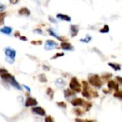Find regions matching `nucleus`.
<instances>
[{
    "instance_id": "ea45409f",
    "label": "nucleus",
    "mask_w": 122,
    "mask_h": 122,
    "mask_svg": "<svg viewBox=\"0 0 122 122\" xmlns=\"http://www.w3.org/2000/svg\"><path fill=\"white\" fill-rule=\"evenodd\" d=\"M7 72V70L5 69H0V76L2 74H4V73H6Z\"/></svg>"
},
{
    "instance_id": "6ab92c4d",
    "label": "nucleus",
    "mask_w": 122,
    "mask_h": 122,
    "mask_svg": "<svg viewBox=\"0 0 122 122\" xmlns=\"http://www.w3.org/2000/svg\"><path fill=\"white\" fill-rule=\"evenodd\" d=\"M108 65L112 68L113 69L114 71H120L122 69V66L119 64H117V63H111L109 62L108 64Z\"/></svg>"
},
{
    "instance_id": "aec40b11",
    "label": "nucleus",
    "mask_w": 122,
    "mask_h": 122,
    "mask_svg": "<svg viewBox=\"0 0 122 122\" xmlns=\"http://www.w3.org/2000/svg\"><path fill=\"white\" fill-rule=\"evenodd\" d=\"M46 93V95L49 97V98L51 100H52L54 99V91L51 88H50V87L47 88Z\"/></svg>"
},
{
    "instance_id": "473e14b6",
    "label": "nucleus",
    "mask_w": 122,
    "mask_h": 122,
    "mask_svg": "<svg viewBox=\"0 0 122 122\" xmlns=\"http://www.w3.org/2000/svg\"><path fill=\"white\" fill-rule=\"evenodd\" d=\"M34 31V32H35V33H36V34H41L43 33L42 29H40V28H36V29H34V31Z\"/></svg>"
},
{
    "instance_id": "cd10ccee",
    "label": "nucleus",
    "mask_w": 122,
    "mask_h": 122,
    "mask_svg": "<svg viewBox=\"0 0 122 122\" xmlns=\"http://www.w3.org/2000/svg\"><path fill=\"white\" fill-rule=\"evenodd\" d=\"M56 104L58 105V107L62 108V109H66L67 106H66V104L64 102H56Z\"/></svg>"
},
{
    "instance_id": "7c9ffc66",
    "label": "nucleus",
    "mask_w": 122,
    "mask_h": 122,
    "mask_svg": "<svg viewBox=\"0 0 122 122\" xmlns=\"http://www.w3.org/2000/svg\"><path fill=\"white\" fill-rule=\"evenodd\" d=\"M31 43L34 45H41L42 44L41 40H36V41H31Z\"/></svg>"
},
{
    "instance_id": "2eb2a0df",
    "label": "nucleus",
    "mask_w": 122,
    "mask_h": 122,
    "mask_svg": "<svg viewBox=\"0 0 122 122\" xmlns=\"http://www.w3.org/2000/svg\"><path fill=\"white\" fill-rule=\"evenodd\" d=\"M76 95V93L74 92H73L71 89H66L64 90V98L69 99H70L71 97H73Z\"/></svg>"
},
{
    "instance_id": "f3484780",
    "label": "nucleus",
    "mask_w": 122,
    "mask_h": 122,
    "mask_svg": "<svg viewBox=\"0 0 122 122\" xmlns=\"http://www.w3.org/2000/svg\"><path fill=\"white\" fill-rule=\"evenodd\" d=\"M55 85L59 88H63L66 85V81L61 78H59L55 81Z\"/></svg>"
},
{
    "instance_id": "a211bd4d",
    "label": "nucleus",
    "mask_w": 122,
    "mask_h": 122,
    "mask_svg": "<svg viewBox=\"0 0 122 122\" xmlns=\"http://www.w3.org/2000/svg\"><path fill=\"white\" fill-rule=\"evenodd\" d=\"M11 31H12V28L10 27V26H4L2 27L1 29H0V32L4 34H7V35H9L11 34Z\"/></svg>"
},
{
    "instance_id": "412c9836",
    "label": "nucleus",
    "mask_w": 122,
    "mask_h": 122,
    "mask_svg": "<svg viewBox=\"0 0 122 122\" xmlns=\"http://www.w3.org/2000/svg\"><path fill=\"white\" fill-rule=\"evenodd\" d=\"M6 16V12H0V26L4 24V19Z\"/></svg>"
},
{
    "instance_id": "c9c22d12",
    "label": "nucleus",
    "mask_w": 122,
    "mask_h": 122,
    "mask_svg": "<svg viewBox=\"0 0 122 122\" xmlns=\"http://www.w3.org/2000/svg\"><path fill=\"white\" fill-rule=\"evenodd\" d=\"M24 88L27 92H31V89L29 88V86H26V85H25V84H23V86H22V88Z\"/></svg>"
},
{
    "instance_id": "7ed1b4c3",
    "label": "nucleus",
    "mask_w": 122,
    "mask_h": 122,
    "mask_svg": "<svg viewBox=\"0 0 122 122\" xmlns=\"http://www.w3.org/2000/svg\"><path fill=\"white\" fill-rule=\"evenodd\" d=\"M88 81L92 86L96 88H101L103 85V82L98 74H90L88 77Z\"/></svg>"
},
{
    "instance_id": "2f4dec72",
    "label": "nucleus",
    "mask_w": 122,
    "mask_h": 122,
    "mask_svg": "<svg viewBox=\"0 0 122 122\" xmlns=\"http://www.w3.org/2000/svg\"><path fill=\"white\" fill-rule=\"evenodd\" d=\"M112 76V74L107 73V74H104V75L102 76V78L104 79H110Z\"/></svg>"
},
{
    "instance_id": "f03ea898",
    "label": "nucleus",
    "mask_w": 122,
    "mask_h": 122,
    "mask_svg": "<svg viewBox=\"0 0 122 122\" xmlns=\"http://www.w3.org/2000/svg\"><path fill=\"white\" fill-rule=\"evenodd\" d=\"M4 54L6 56V61L11 64L15 61V58L16 56V51L11 47H6L4 49Z\"/></svg>"
},
{
    "instance_id": "9b49d317",
    "label": "nucleus",
    "mask_w": 122,
    "mask_h": 122,
    "mask_svg": "<svg viewBox=\"0 0 122 122\" xmlns=\"http://www.w3.org/2000/svg\"><path fill=\"white\" fill-rule=\"evenodd\" d=\"M60 47H61V49H62L63 50H65V51H72V50H74L73 45L71 43L67 42V41L61 42V44H60Z\"/></svg>"
},
{
    "instance_id": "5701e85b",
    "label": "nucleus",
    "mask_w": 122,
    "mask_h": 122,
    "mask_svg": "<svg viewBox=\"0 0 122 122\" xmlns=\"http://www.w3.org/2000/svg\"><path fill=\"white\" fill-rule=\"evenodd\" d=\"M39 80L40 81V82L41 83H46L47 82V78L46 76V75L44 74H41L39 76Z\"/></svg>"
},
{
    "instance_id": "39448f33",
    "label": "nucleus",
    "mask_w": 122,
    "mask_h": 122,
    "mask_svg": "<svg viewBox=\"0 0 122 122\" xmlns=\"http://www.w3.org/2000/svg\"><path fill=\"white\" fill-rule=\"evenodd\" d=\"M83 84V91H82V96L88 99H91L92 97V92H90V89L89 86V83L86 81H82Z\"/></svg>"
},
{
    "instance_id": "393cba45",
    "label": "nucleus",
    "mask_w": 122,
    "mask_h": 122,
    "mask_svg": "<svg viewBox=\"0 0 122 122\" xmlns=\"http://www.w3.org/2000/svg\"><path fill=\"white\" fill-rule=\"evenodd\" d=\"M114 97L115 98H117L120 100H122V90H118L116 91L114 94Z\"/></svg>"
},
{
    "instance_id": "c756f323",
    "label": "nucleus",
    "mask_w": 122,
    "mask_h": 122,
    "mask_svg": "<svg viewBox=\"0 0 122 122\" xmlns=\"http://www.w3.org/2000/svg\"><path fill=\"white\" fill-rule=\"evenodd\" d=\"M74 113L76 116L80 117L83 114V111L81 110L80 109H74Z\"/></svg>"
},
{
    "instance_id": "e433bc0d",
    "label": "nucleus",
    "mask_w": 122,
    "mask_h": 122,
    "mask_svg": "<svg viewBox=\"0 0 122 122\" xmlns=\"http://www.w3.org/2000/svg\"><path fill=\"white\" fill-rule=\"evenodd\" d=\"M19 39L21 40V41H26L28 40L27 37L25 36H21L19 37Z\"/></svg>"
},
{
    "instance_id": "0eeeda50",
    "label": "nucleus",
    "mask_w": 122,
    "mask_h": 122,
    "mask_svg": "<svg viewBox=\"0 0 122 122\" xmlns=\"http://www.w3.org/2000/svg\"><path fill=\"white\" fill-rule=\"evenodd\" d=\"M31 112L34 114L41 116V117H45L46 116V111L41 107H34L31 109Z\"/></svg>"
},
{
    "instance_id": "1a4fd4ad",
    "label": "nucleus",
    "mask_w": 122,
    "mask_h": 122,
    "mask_svg": "<svg viewBox=\"0 0 122 122\" xmlns=\"http://www.w3.org/2000/svg\"><path fill=\"white\" fill-rule=\"evenodd\" d=\"M47 31L49 32V35H51V36H54V38H56V39H57L58 40H59V41H61V42H64V41H66L68 39H67V38L66 37H65V36H59L55 31H54L51 29H49L48 30H47Z\"/></svg>"
},
{
    "instance_id": "f257e3e1",
    "label": "nucleus",
    "mask_w": 122,
    "mask_h": 122,
    "mask_svg": "<svg viewBox=\"0 0 122 122\" xmlns=\"http://www.w3.org/2000/svg\"><path fill=\"white\" fill-rule=\"evenodd\" d=\"M0 76H1L2 80H4L5 82H7L8 84H9L14 89H16L17 90H19V91L22 90V86L19 84V82L15 79V77L13 75H11V74L6 72V73L2 74Z\"/></svg>"
},
{
    "instance_id": "37998d69",
    "label": "nucleus",
    "mask_w": 122,
    "mask_h": 122,
    "mask_svg": "<svg viewBox=\"0 0 122 122\" xmlns=\"http://www.w3.org/2000/svg\"><path fill=\"white\" fill-rule=\"evenodd\" d=\"M43 67H44V69H47L48 71L49 70V68L48 66H45V65H44V66H43Z\"/></svg>"
},
{
    "instance_id": "58836bf2",
    "label": "nucleus",
    "mask_w": 122,
    "mask_h": 122,
    "mask_svg": "<svg viewBox=\"0 0 122 122\" xmlns=\"http://www.w3.org/2000/svg\"><path fill=\"white\" fill-rule=\"evenodd\" d=\"M14 36L15 37H20L21 36V34H20V32L19 31H16L15 33H14Z\"/></svg>"
},
{
    "instance_id": "c85d7f7f",
    "label": "nucleus",
    "mask_w": 122,
    "mask_h": 122,
    "mask_svg": "<svg viewBox=\"0 0 122 122\" xmlns=\"http://www.w3.org/2000/svg\"><path fill=\"white\" fill-rule=\"evenodd\" d=\"M44 122H54V120L51 116H46L44 118Z\"/></svg>"
},
{
    "instance_id": "f8f14e48",
    "label": "nucleus",
    "mask_w": 122,
    "mask_h": 122,
    "mask_svg": "<svg viewBox=\"0 0 122 122\" xmlns=\"http://www.w3.org/2000/svg\"><path fill=\"white\" fill-rule=\"evenodd\" d=\"M79 31V28L78 25L76 24H71L70 26V33L71 37H75L78 35Z\"/></svg>"
},
{
    "instance_id": "c03bdc74",
    "label": "nucleus",
    "mask_w": 122,
    "mask_h": 122,
    "mask_svg": "<svg viewBox=\"0 0 122 122\" xmlns=\"http://www.w3.org/2000/svg\"><path fill=\"white\" fill-rule=\"evenodd\" d=\"M85 122H96V121H94V120H86Z\"/></svg>"
},
{
    "instance_id": "79ce46f5",
    "label": "nucleus",
    "mask_w": 122,
    "mask_h": 122,
    "mask_svg": "<svg viewBox=\"0 0 122 122\" xmlns=\"http://www.w3.org/2000/svg\"><path fill=\"white\" fill-rule=\"evenodd\" d=\"M75 122H85V121H84L83 119H79V118H76L75 119Z\"/></svg>"
},
{
    "instance_id": "b1692460",
    "label": "nucleus",
    "mask_w": 122,
    "mask_h": 122,
    "mask_svg": "<svg viewBox=\"0 0 122 122\" xmlns=\"http://www.w3.org/2000/svg\"><path fill=\"white\" fill-rule=\"evenodd\" d=\"M92 39V37L90 36V35H86L85 38H83V39H80V41L81 42H83V43H89L91 41V40Z\"/></svg>"
},
{
    "instance_id": "bb28decb",
    "label": "nucleus",
    "mask_w": 122,
    "mask_h": 122,
    "mask_svg": "<svg viewBox=\"0 0 122 122\" xmlns=\"http://www.w3.org/2000/svg\"><path fill=\"white\" fill-rule=\"evenodd\" d=\"M64 56V52H59V53L55 54L51 58V59H58V58L61 57V56Z\"/></svg>"
},
{
    "instance_id": "423d86ee",
    "label": "nucleus",
    "mask_w": 122,
    "mask_h": 122,
    "mask_svg": "<svg viewBox=\"0 0 122 122\" xmlns=\"http://www.w3.org/2000/svg\"><path fill=\"white\" fill-rule=\"evenodd\" d=\"M58 46H59L58 43L56 42L55 41H54L52 39H48L45 41L44 49L47 51H49V50L56 49L58 47Z\"/></svg>"
},
{
    "instance_id": "72a5a7b5",
    "label": "nucleus",
    "mask_w": 122,
    "mask_h": 122,
    "mask_svg": "<svg viewBox=\"0 0 122 122\" xmlns=\"http://www.w3.org/2000/svg\"><path fill=\"white\" fill-rule=\"evenodd\" d=\"M6 5H4V4L0 2V12H4V11L6 9Z\"/></svg>"
},
{
    "instance_id": "ddd939ff",
    "label": "nucleus",
    "mask_w": 122,
    "mask_h": 122,
    "mask_svg": "<svg viewBox=\"0 0 122 122\" xmlns=\"http://www.w3.org/2000/svg\"><path fill=\"white\" fill-rule=\"evenodd\" d=\"M18 13H19V15H21V16H29L31 14L30 10L28 8H26V7H22V8H21L20 9H19Z\"/></svg>"
},
{
    "instance_id": "4be33fe9",
    "label": "nucleus",
    "mask_w": 122,
    "mask_h": 122,
    "mask_svg": "<svg viewBox=\"0 0 122 122\" xmlns=\"http://www.w3.org/2000/svg\"><path fill=\"white\" fill-rule=\"evenodd\" d=\"M109 25L107 24H105L100 30H99V32L102 33V34H107V33H109Z\"/></svg>"
},
{
    "instance_id": "a878e982",
    "label": "nucleus",
    "mask_w": 122,
    "mask_h": 122,
    "mask_svg": "<svg viewBox=\"0 0 122 122\" xmlns=\"http://www.w3.org/2000/svg\"><path fill=\"white\" fill-rule=\"evenodd\" d=\"M92 103H89V102H85L84 105V109H85V110L86 112L89 111L90 109L92 108Z\"/></svg>"
},
{
    "instance_id": "dca6fc26",
    "label": "nucleus",
    "mask_w": 122,
    "mask_h": 122,
    "mask_svg": "<svg viewBox=\"0 0 122 122\" xmlns=\"http://www.w3.org/2000/svg\"><path fill=\"white\" fill-rule=\"evenodd\" d=\"M107 86H108V88L109 89H114L115 92L119 90V84L113 80H109L108 81Z\"/></svg>"
},
{
    "instance_id": "4c0bfd02",
    "label": "nucleus",
    "mask_w": 122,
    "mask_h": 122,
    "mask_svg": "<svg viewBox=\"0 0 122 122\" xmlns=\"http://www.w3.org/2000/svg\"><path fill=\"white\" fill-rule=\"evenodd\" d=\"M116 79H117V82H119V84H122V77H121V76H117Z\"/></svg>"
},
{
    "instance_id": "6e6552de",
    "label": "nucleus",
    "mask_w": 122,
    "mask_h": 122,
    "mask_svg": "<svg viewBox=\"0 0 122 122\" xmlns=\"http://www.w3.org/2000/svg\"><path fill=\"white\" fill-rule=\"evenodd\" d=\"M85 101L81 98H74L71 100V104L74 107H84Z\"/></svg>"
},
{
    "instance_id": "20e7f679",
    "label": "nucleus",
    "mask_w": 122,
    "mask_h": 122,
    "mask_svg": "<svg viewBox=\"0 0 122 122\" xmlns=\"http://www.w3.org/2000/svg\"><path fill=\"white\" fill-rule=\"evenodd\" d=\"M69 89L75 93H79L81 92V85L79 82L76 77H72L69 82Z\"/></svg>"
},
{
    "instance_id": "a19ab883",
    "label": "nucleus",
    "mask_w": 122,
    "mask_h": 122,
    "mask_svg": "<svg viewBox=\"0 0 122 122\" xmlns=\"http://www.w3.org/2000/svg\"><path fill=\"white\" fill-rule=\"evenodd\" d=\"M19 0H9V2L11 4H16L18 3Z\"/></svg>"
},
{
    "instance_id": "f704fd0d",
    "label": "nucleus",
    "mask_w": 122,
    "mask_h": 122,
    "mask_svg": "<svg viewBox=\"0 0 122 122\" xmlns=\"http://www.w3.org/2000/svg\"><path fill=\"white\" fill-rule=\"evenodd\" d=\"M49 20L51 21V22H52V23H54V24H56L57 23V21H56V20L54 19V18H53L52 16H49Z\"/></svg>"
},
{
    "instance_id": "4468645a",
    "label": "nucleus",
    "mask_w": 122,
    "mask_h": 122,
    "mask_svg": "<svg viewBox=\"0 0 122 122\" xmlns=\"http://www.w3.org/2000/svg\"><path fill=\"white\" fill-rule=\"evenodd\" d=\"M56 18L60 19V20H62V21H71V18L67 15V14H61V13H59V14H56Z\"/></svg>"
},
{
    "instance_id": "9d476101",
    "label": "nucleus",
    "mask_w": 122,
    "mask_h": 122,
    "mask_svg": "<svg viewBox=\"0 0 122 122\" xmlns=\"http://www.w3.org/2000/svg\"><path fill=\"white\" fill-rule=\"evenodd\" d=\"M36 105H38V102L36 101V99L32 98V97H28L26 99L25 102V106L26 107H36Z\"/></svg>"
}]
</instances>
